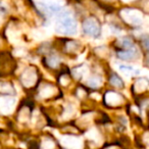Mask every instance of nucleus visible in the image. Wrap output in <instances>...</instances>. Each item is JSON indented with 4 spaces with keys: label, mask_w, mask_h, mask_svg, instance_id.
I'll list each match as a JSON object with an SVG mask.
<instances>
[{
    "label": "nucleus",
    "mask_w": 149,
    "mask_h": 149,
    "mask_svg": "<svg viewBox=\"0 0 149 149\" xmlns=\"http://www.w3.org/2000/svg\"><path fill=\"white\" fill-rule=\"evenodd\" d=\"M61 144L68 149H82V142L76 137H64L61 139Z\"/></svg>",
    "instance_id": "obj_3"
},
{
    "label": "nucleus",
    "mask_w": 149,
    "mask_h": 149,
    "mask_svg": "<svg viewBox=\"0 0 149 149\" xmlns=\"http://www.w3.org/2000/svg\"><path fill=\"white\" fill-rule=\"evenodd\" d=\"M83 30L86 34L93 37H97L99 35V25L94 19H88L84 22L83 24Z\"/></svg>",
    "instance_id": "obj_2"
},
{
    "label": "nucleus",
    "mask_w": 149,
    "mask_h": 149,
    "mask_svg": "<svg viewBox=\"0 0 149 149\" xmlns=\"http://www.w3.org/2000/svg\"><path fill=\"white\" fill-rule=\"evenodd\" d=\"M120 44H122L123 48H125V49H128V48L132 47V40L130 39V38H125V39H123L122 41H120Z\"/></svg>",
    "instance_id": "obj_6"
},
{
    "label": "nucleus",
    "mask_w": 149,
    "mask_h": 149,
    "mask_svg": "<svg viewBox=\"0 0 149 149\" xmlns=\"http://www.w3.org/2000/svg\"><path fill=\"white\" fill-rule=\"evenodd\" d=\"M118 57L122 58V59L125 60H131L135 57V56L138 55V51H137L136 48L130 47L128 49H125L124 51H120L118 53Z\"/></svg>",
    "instance_id": "obj_4"
},
{
    "label": "nucleus",
    "mask_w": 149,
    "mask_h": 149,
    "mask_svg": "<svg viewBox=\"0 0 149 149\" xmlns=\"http://www.w3.org/2000/svg\"><path fill=\"white\" fill-rule=\"evenodd\" d=\"M54 148V143L51 140H45L42 143V149H53Z\"/></svg>",
    "instance_id": "obj_7"
},
{
    "label": "nucleus",
    "mask_w": 149,
    "mask_h": 149,
    "mask_svg": "<svg viewBox=\"0 0 149 149\" xmlns=\"http://www.w3.org/2000/svg\"><path fill=\"white\" fill-rule=\"evenodd\" d=\"M110 83H111L113 86H116V87H118V88H122L123 86H124V83H123V81L118 77V76H113V77L110 79Z\"/></svg>",
    "instance_id": "obj_5"
},
{
    "label": "nucleus",
    "mask_w": 149,
    "mask_h": 149,
    "mask_svg": "<svg viewBox=\"0 0 149 149\" xmlns=\"http://www.w3.org/2000/svg\"><path fill=\"white\" fill-rule=\"evenodd\" d=\"M87 137L90 139H93V140H95L96 137H97V132H96L95 130H92V131H89V132L87 133Z\"/></svg>",
    "instance_id": "obj_8"
},
{
    "label": "nucleus",
    "mask_w": 149,
    "mask_h": 149,
    "mask_svg": "<svg viewBox=\"0 0 149 149\" xmlns=\"http://www.w3.org/2000/svg\"><path fill=\"white\" fill-rule=\"evenodd\" d=\"M58 27H59V30L61 32L68 34H74V31L77 30V25H76V22L74 21V19L70 15H60Z\"/></svg>",
    "instance_id": "obj_1"
},
{
    "label": "nucleus",
    "mask_w": 149,
    "mask_h": 149,
    "mask_svg": "<svg viewBox=\"0 0 149 149\" xmlns=\"http://www.w3.org/2000/svg\"><path fill=\"white\" fill-rule=\"evenodd\" d=\"M49 61H50V63H52V66H55L58 62V59L56 56H51V57L49 58Z\"/></svg>",
    "instance_id": "obj_9"
}]
</instances>
